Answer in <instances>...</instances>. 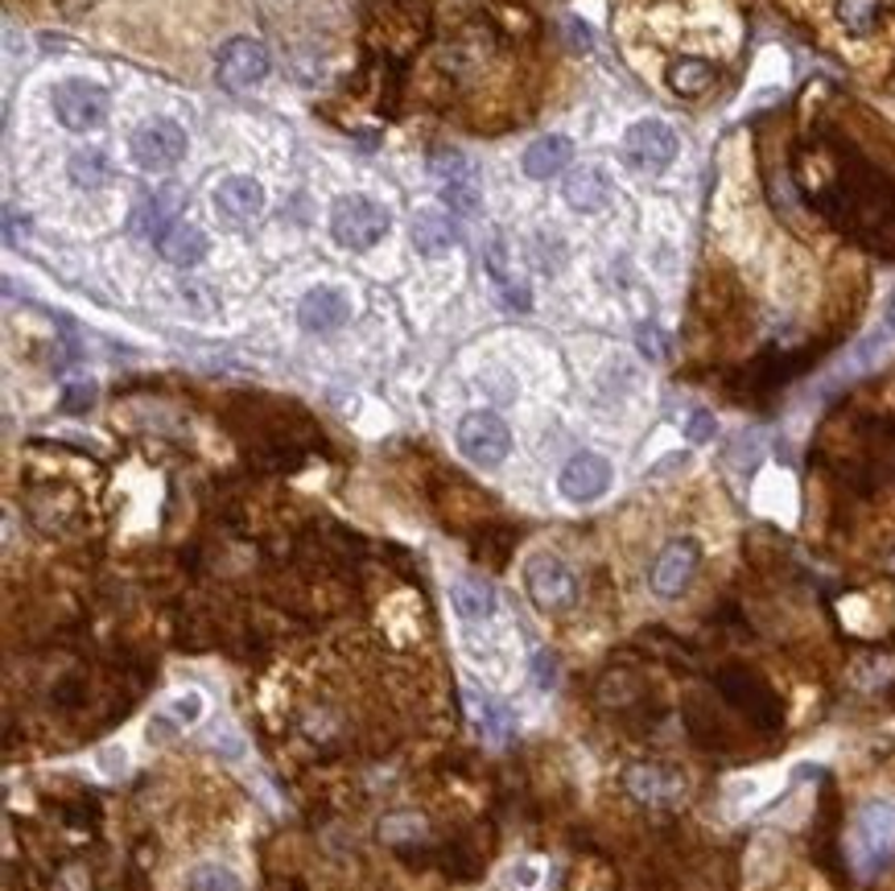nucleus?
I'll return each mask as SVG.
<instances>
[{
    "instance_id": "a211bd4d",
    "label": "nucleus",
    "mask_w": 895,
    "mask_h": 891,
    "mask_svg": "<svg viewBox=\"0 0 895 891\" xmlns=\"http://www.w3.org/2000/svg\"><path fill=\"white\" fill-rule=\"evenodd\" d=\"M624 780H627V792L640 797V801H668V797H677V788H681V780H677L673 772H665L661 764H636Z\"/></svg>"
},
{
    "instance_id": "20e7f679",
    "label": "nucleus",
    "mask_w": 895,
    "mask_h": 891,
    "mask_svg": "<svg viewBox=\"0 0 895 891\" xmlns=\"http://www.w3.org/2000/svg\"><path fill=\"white\" fill-rule=\"evenodd\" d=\"M459 450L475 467H500L508 450H512V430L500 413L491 409H475L459 421Z\"/></svg>"
},
{
    "instance_id": "6ab92c4d",
    "label": "nucleus",
    "mask_w": 895,
    "mask_h": 891,
    "mask_svg": "<svg viewBox=\"0 0 895 891\" xmlns=\"http://www.w3.org/2000/svg\"><path fill=\"white\" fill-rule=\"evenodd\" d=\"M665 79L677 96H706L709 87H714V66H709L706 59H673Z\"/></svg>"
},
{
    "instance_id": "a878e982",
    "label": "nucleus",
    "mask_w": 895,
    "mask_h": 891,
    "mask_svg": "<svg viewBox=\"0 0 895 891\" xmlns=\"http://www.w3.org/2000/svg\"><path fill=\"white\" fill-rule=\"evenodd\" d=\"M714 413H706V409H693L689 413V421H686V434H689V442H709L714 437Z\"/></svg>"
},
{
    "instance_id": "6e6552de",
    "label": "nucleus",
    "mask_w": 895,
    "mask_h": 891,
    "mask_svg": "<svg viewBox=\"0 0 895 891\" xmlns=\"http://www.w3.org/2000/svg\"><path fill=\"white\" fill-rule=\"evenodd\" d=\"M215 75L228 91H248L269 75V50L256 38H231L215 59Z\"/></svg>"
},
{
    "instance_id": "cd10ccee",
    "label": "nucleus",
    "mask_w": 895,
    "mask_h": 891,
    "mask_svg": "<svg viewBox=\"0 0 895 891\" xmlns=\"http://www.w3.org/2000/svg\"><path fill=\"white\" fill-rule=\"evenodd\" d=\"M508 879H512V888H516V891H533L537 883H541V875H537V867H533V863H516V870H512Z\"/></svg>"
},
{
    "instance_id": "f3484780",
    "label": "nucleus",
    "mask_w": 895,
    "mask_h": 891,
    "mask_svg": "<svg viewBox=\"0 0 895 891\" xmlns=\"http://www.w3.org/2000/svg\"><path fill=\"white\" fill-rule=\"evenodd\" d=\"M565 203L574 211H583V215H590V211H603L606 199H611V187H606V178L599 174V169H574L570 178H565Z\"/></svg>"
},
{
    "instance_id": "b1692460",
    "label": "nucleus",
    "mask_w": 895,
    "mask_h": 891,
    "mask_svg": "<svg viewBox=\"0 0 895 891\" xmlns=\"http://www.w3.org/2000/svg\"><path fill=\"white\" fill-rule=\"evenodd\" d=\"M203 710H207V702H203L199 689H182V693H174V702H169V714H174L178 723H199Z\"/></svg>"
},
{
    "instance_id": "f8f14e48",
    "label": "nucleus",
    "mask_w": 895,
    "mask_h": 891,
    "mask_svg": "<svg viewBox=\"0 0 895 891\" xmlns=\"http://www.w3.org/2000/svg\"><path fill=\"white\" fill-rule=\"evenodd\" d=\"M215 211L228 219L231 228H244L265 211V190L248 174H231L215 187Z\"/></svg>"
},
{
    "instance_id": "39448f33",
    "label": "nucleus",
    "mask_w": 895,
    "mask_h": 891,
    "mask_svg": "<svg viewBox=\"0 0 895 891\" xmlns=\"http://www.w3.org/2000/svg\"><path fill=\"white\" fill-rule=\"evenodd\" d=\"M677 157V132L665 120H636L624 132V162L636 174H665Z\"/></svg>"
},
{
    "instance_id": "4468645a",
    "label": "nucleus",
    "mask_w": 895,
    "mask_h": 891,
    "mask_svg": "<svg viewBox=\"0 0 895 891\" xmlns=\"http://www.w3.org/2000/svg\"><path fill=\"white\" fill-rule=\"evenodd\" d=\"M182 211H187V190L178 187V182H166L162 190H153V194H149L145 211H141V231H145L149 240L157 244V240H162V236H166L178 219H187Z\"/></svg>"
},
{
    "instance_id": "bb28decb",
    "label": "nucleus",
    "mask_w": 895,
    "mask_h": 891,
    "mask_svg": "<svg viewBox=\"0 0 895 891\" xmlns=\"http://www.w3.org/2000/svg\"><path fill=\"white\" fill-rule=\"evenodd\" d=\"M640 347H644L648 359H661V355H665V339H661V331H656L652 322L640 327Z\"/></svg>"
},
{
    "instance_id": "f257e3e1",
    "label": "nucleus",
    "mask_w": 895,
    "mask_h": 891,
    "mask_svg": "<svg viewBox=\"0 0 895 891\" xmlns=\"http://www.w3.org/2000/svg\"><path fill=\"white\" fill-rule=\"evenodd\" d=\"M393 228V215L384 203H375L368 194H343L331 207V236L338 249L368 252L375 249Z\"/></svg>"
},
{
    "instance_id": "5701e85b",
    "label": "nucleus",
    "mask_w": 895,
    "mask_h": 891,
    "mask_svg": "<svg viewBox=\"0 0 895 891\" xmlns=\"http://www.w3.org/2000/svg\"><path fill=\"white\" fill-rule=\"evenodd\" d=\"M194 888L199 891H244V883H240V875L228 867H203L199 875H194Z\"/></svg>"
},
{
    "instance_id": "9b49d317",
    "label": "nucleus",
    "mask_w": 895,
    "mask_h": 891,
    "mask_svg": "<svg viewBox=\"0 0 895 891\" xmlns=\"http://www.w3.org/2000/svg\"><path fill=\"white\" fill-rule=\"evenodd\" d=\"M297 322L310 334H331L338 327H347L351 322V293L338 290V285H318V290L302 297Z\"/></svg>"
},
{
    "instance_id": "ddd939ff",
    "label": "nucleus",
    "mask_w": 895,
    "mask_h": 891,
    "mask_svg": "<svg viewBox=\"0 0 895 891\" xmlns=\"http://www.w3.org/2000/svg\"><path fill=\"white\" fill-rule=\"evenodd\" d=\"M409 236H413V249L421 256H446V252L459 244V224H455V211L442 207H421L413 211V224H409Z\"/></svg>"
},
{
    "instance_id": "c756f323",
    "label": "nucleus",
    "mask_w": 895,
    "mask_h": 891,
    "mask_svg": "<svg viewBox=\"0 0 895 891\" xmlns=\"http://www.w3.org/2000/svg\"><path fill=\"white\" fill-rule=\"evenodd\" d=\"M182 302H190L194 310H210V293H207V285H194V281H187V285H182Z\"/></svg>"
},
{
    "instance_id": "f03ea898",
    "label": "nucleus",
    "mask_w": 895,
    "mask_h": 891,
    "mask_svg": "<svg viewBox=\"0 0 895 891\" xmlns=\"http://www.w3.org/2000/svg\"><path fill=\"white\" fill-rule=\"evenodd\" d=\"M430 174L442 187V203L455 215H475L483 207V178L480 166L459 153V149H434L430 153Z\"/></svg>"
},
{
    "instance_id": "7ed1b4c3",
    "label": "nucleus",
    "mask_w": 895,
    "mask_h": 891,
    "mask_svg": "<svg viewBox=\"0 0 895 891\" xmlns=\"http://www.w3.org/2000/svg\"><path fill=\"white\" fill-rule=\"evenodd\" d=\"M524 586H528V599L537 602L541 611H570L578 602V578L562 558L553 553H537L524 565Z\"/></svg>"
},
{
    "instance_id": "1a4fd4ad",
    "label": "nucleus",
    "mask_w": 895,
    "mask_h": 891,
    "mask_svg": "<svg viewBox=\"0 0 895 891\" xmlns=\"http://www.w3.org/2000/svg\"><path fill=\"white\" fill-rule=\"evenodd\" d=\"M698 561H702L698 540H689V537L668 540L665 549L656 553V561H652V574H648L652 590H656L661 599H677V595L689 586V578L698 574Z\"/></svg>"
},
{
    "instance_id": "423d86ee",
    "label": "nucleus",
    "mask_w": 895,
    "mask_h": 891,
    "mask_svg": "<svg viewBox=\"0 0 895 891\" xmlns=\"http://www.w3.org/2000/svg\"><path fill=\"white\" fill-rule=\"evenodd\" d=\"M107 104H112L107 91L91 79H66L54 87V116L71 132H91V128L104 125Z\"/></svg>"
},
{
    "instance_id": "9d476101",
    "label": "nucleus",
    "mask_w": 895,
    "mask_h": 891,
    "mask_svg": "<svg viewBox=\"0 0 895 891\" xmlns=\"http://www.w3.org/2000/svg\"><path fill=\"white\" fill-rule=\"evenodd\" d=\"M558 487H562V496L570 504H594L611 487V462L603 455H594V450H583L562 467Z\"/></svg>"
},
{
    "instance_id": "c85d7f7f",
    "label": "nucleus",
    "mask_w": 895,
    "mask_h": 891,
    "mask_svg": "<svg viewBox=\"0 0 895 891\" xmlns=\"http://www.w3.org/2000/svg\"><path fill=\"white\" fill-rule=\"evenodd\" d=\"M100 764H104L107 776H125V764H128L125 747H107V751H100Z\"/></svg>"
},
{
    "instance_id": "2eb2a0df",
    "label": "nucleus",
    "mask_w": 895,
    "mask_h": 891,
    "mask_svg": "<svg viewBox=\"0 0 895 891\" xmlns=\"http://www.w3.org/2000/svg\"><path fill=\"white\" fill-rule=\"evenodd\" d=\"M574 162V145L565 141V137H558V132H549V137H537L533 145L524 149L521 166L528 178H537V182H549V178H558L565 166Z\"/></svg>"
},
{
    "instance_id": "393cba45",
    "label": "nucleus",
    "mask_w": 895,
    "mask_h": 891,
    "mask_svg": "<svg viewBox=\"0 0 895 891\" xmlns=\"http://www.w3.org/2000/svg\"><path fill=\"white\" fill-rule=\"evenodd\" d=\"M95 405V384H71L63 396V409L66 413H84V409H91Z\"/></svg>"
},
{
    "instance_id": "412c9836",
    "label": "nucleus",
    "mask_w": 895,
    "mask_h": 891,
    "mask_svg": "<svg viewBox=\"0 0 895 891\" xmlns=\"http://www.w3.org/2000/svg\"><path fill=\"white\" fill-rule=\"evenodd\" d=\"M66 169H71V182L79 190H100L107 178H112V162H107L100 149H79Z\"/></svg>"
},
{
    "instance_id": "0eeeda50",
    "label": "nucleus",
    "mask_w": 895,
    "mask_h": 891,
    "mask_svg": "<svg viewBox=\"0 0 895 891\" xmlns=\"http://www.w3.org/2000/svg\"><path fill=\"white\" fill-rule=\"evenodd\" d=\"M128 153H132V162L145 174H166V169H174L187 157V132L174 120H149L145 128L132 132Z\"/></svg>"
},
{
    "instance_id": "aec40b11",
    "label": "nucleus",
    "mask_w": 895,
    "mask_h": 891,
    "mask_svg": "<svg viewBox=\"0 0 895 891\" xmlns=\"http://www.w3.org/2000/svg\"><path fill=\"white\" fill-rule=\"evenodd\" d=\"M450 599H455V607H459L462 620H487L491 611H496V595H491V586L480 578H459L455 586H450Z\"/></svg>"
},
{
    "instance_id": "dca6fc26",
    "label": "nucleus",
    "mask_w": 895,
    "mask_h": 891,
    "mask_svg": "<svg viewBox=\"0 0 895 891\" xmlns=\"http://www.w3.org/2000/svg\"><path fill=\"white\" fill-rule=\"evenodd\" d=\"M157 252L166 256L169 265H178V269H194V265L207 256V231L199 228V224H190V219H178V224L157 240Z\"/></svg>"
},
{
    "instance_id": "4be33fe9",
    "label": "nucleus",
    "mask_w": 895,
    "mask_h": 891,
    "mask_svg": "<svg viewBox=\"0 0 895 891\" xmlns=\"http://www.w3.org/2000/svg\"><path fill=\"white\" fill-rule=\"evenodd\" d=\"M838 22L851 34H871L879 22V0H838Z\"/></svg>"
}]
</instances>
